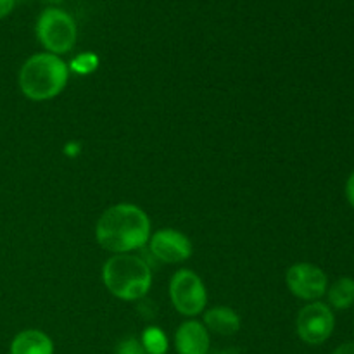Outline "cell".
Returning <instances> with one entry per match:
<instances>
[{
    "label": "cell",
    "mask_w": 354,
    "mask_h": 354,
    "mask_svg": "<svg viewBox=\"0 0 354 354\" xmlns=\"http://www.w3.org/2000/svg\"><path fill=\"white\" fill-rule=\"evenodd\" d=\"M151 235V220L135 204H116L104 211L95 227L97 242L102 249L116 254H127L144 248Z\"/></svg>",
    "instance_id": "6da1fadb"
},
{
    "label": "cell",
    "mask_w": 354,
    "mask_h": 354,
    "mask_svg": "<svg viewBox=\"0 0 354 354\" xmlns=\"http://www.w3.org/2000/svg\"><path fill=\"white\" fill-rule=\"evenodd\" d=\"M68 76V66L59 55L35 54L21 66L19 88L30 100H50L64 90Z\"/></svg>",
    "instance_id": "7a4b0ae2"
},
{
    "label": "cell",
    "mask_w": 354,
    "mask_h": 354,
    "mask_svg": "<svg viewBox=\"0 0 354 354\" xmlns=\"http://www.w3.org/2000/svg\"><path fill=\"white\" fill-rule=\"evenodd\" d=\"M102 280L106 289L123 301L142 299L152 286L149 265L131 254H116L107 259L102 268Z\"/></svg>",
    "instance_id": "3957f363"
},
{
    "label": "cell",
    "mask_w": 354,
    "mask_h": 354,
    "mask_svg": "<svg viewBox=\"0 0 354 354\" xmlns=\"http://www.w3.org/2000/svg\"><path fill=\"white\" fill-rule=\"evenodd\" d=\"M78 28L71 14L62 9H45L37 21V38L48 54H66L76 44Z\"/></svg>",
    "instance_id": "277c9868"
},
{
    "label": "cell",
    "mask_w": 354,
    "mask_h": 354,
    "mask_svg": "<svg viewBox=\"0 0 354 354\" xmlns=\"http://www.w3.org/2000/svg\"><path fill=\"white\" fill-rule=\"evenodd\" d=\"M169 297L178 313L183 317H196L203 313L207 304L204 282L192 270H180L169 282Z\"/></svg>",
    "instance_id": "5b68a950"
},
{
    "label": "cell",
    "mask_w": 354,
    "mask_h": 354,
    "mask_svg": "<svg viewBox=\"0 0 354 354\" xmlns=\"http://www.w3.org/2000/svg\"><path fill=\"white\" fill-rule=\"evenodd\" d=\"M335 318L330 308L324 303H310L299 311L296 320L297 335L310 346H320L332 335Z\"/></svg>",
    "instance_id": "8992f818"
},
{
    "label": "cell",
    "mask_w": 354,
    "mask_h": 354,
    "mask_svg": "<svg viewBox=\"0 0 354 354\" xmlns=\"http://www.w3.org/2000/svg\"><path fill=\"white\" fill-rule=\"evenodd\" d=\"M287 287L296 297L304 301H317L327 292V275L311 263H297L287 270Z\"/></svg>",
    "instance_id": "52a82bcc"
},
{
    "label": "cell",
    "mask_w": 354,
    "mask_h": 354,
    "mask_svg": "<svg viewBox=\"0 0 354 354\" xmlns=\"http://www.w3.org/2000/svg\"><path fill=\"white\" fill-rule=\"evenodd\" d=\"M151 252L162 263L175 265L187 261L192 256V244L182 232L173 228H162L151 237Z\"/></svg>",
    "instance_id": "ba28073f"
},
{
    "label": "cell",
    "mask_w": 354,
    "mask_h": 354,
    "mask_svg": "<svg viewBox=\"0 0 354 354\" xmlns=\"http://www.w3.org/2000/svg\"><path fill=\"white\" fill-rule=\"evenodd\" d=\"M209 344L207 328L199 322H185L180 325L175 334V346L178 354H207Z\"/></svg>",
    "instance_id": "9c48e42d"
},
{
    "label": "cell",
    "mask_w": 354,
    "mask_h": 354,
    "mask_svg": "<svg viewBox=\"0 0 354 354\" xmlns=\"http://www.w3.org/2000/svg\"><path fill=\"white\" fill-rule=\"evenodd\" d=\"M10 354H54V342L41 330H23L10 342Z\"/></svg>",
    "instance_id": "30bf717a"
},
{
    "label": "cell",
    "mask_w": 354,
    "mask_h": 354,
    "mask_svg": "<svg viewBox=\"0 0 354 354\" xmlns=\"http://www.w3.org/2000/svg\"><path fill=\"white\" fill-rule=\"evenodd\" d=\"M204 325H206L207 330L228 337V335H234L239 332L241 317L230 308H213V310L206 311V315H204Z\"/></svg>",
    "instance_id": "8fae6325"
},
{
    "label": "cell",
    "mask_w": 354,
    "mask_h": 354,
    "mask_svg": "<svg viewBox=\"0 0 354 354\" xmlns=\"http://www.w3.org/2000/svg\"><path fill=\"white\" fill-rule=\"evenodd\" d=\"M328 303L334 306L335 310H348L354 304V280L348 279H339L334 282L328 289Z\"/></svg>",
    "instance_id": "7c38bea8"
},
{
    "label": "cell",
    "mask_w": 354,
    "mask_h": 354,
    "mask_svg": "<svg viewBox=\"0 0 354 354\" xmlns=\"http://www.w3.org/2000/svg\"><path fill=\"white\" fill-rule=\"evenodd\" d=\"M140 344L147 354H166L168 351V339L165 332L158 327L145 328Z\"/></svg>",
    "instance_id": "4fadbf2b"
},
{
    "label": "cell",
    "mask_w": 354,
    "mask_h": 354,
    "mask_svg": "<svg viewBox=\"0 0 354 354\" xmlns=\"http://www.w3.org/2000/svg\"><path fill=\"white\" fill-rule=\"evenodd\" d=\"M116 354H147V353H145V349L142 348V344L137 341V339L128 337L118 344Z\"/></svg>",
    "instance_id": "5bb4252c"
},
{
    "label": "cell",
    "mask_w": 354,
    "mask_h": 354,
    "mask_svg": "<svg viewBox=\"0 0 354 354\" xmlns=\"http://www.w3.org/2000/svg\"><path fill=\"white\" fill-rule=\"evenodd\" d=\"M73 66H75L76 71H85V73L92 71V69H95L97 66V59L95 55L86 52V54H82L80 57H76L75 62H73Z\"/></svg>",
    "instance_id": "9a60e30c"
},
{
    "label": "cell",
    "mask_w": 354,
    "mask_h": 354,
    "mask_svg": "<svg viewBox=\"0 0 354 354\" xmlns=\"http://www.w3.org/2000/svg\"><path fill=\"white\" fill-rule=\"evenodd\" d=\"M14 3H16V0H0V19H3V17L12 12Z\"/></svg>",
    "instance_id": "2e32d148"
},
{
    "label": "cell",
    "mask_w": 354,
    "mask_h": 354,
    "mask_svg": "<svg viewBox=\"0 0 354 354\" xmlns=\"http://www.w3.org/2000/svg\"><path fill=\"white\" fill-rule=\"evenodd\" d=\"M346 197H348L349 204L354 209V173L348 178V183H346Z\"/></svg>",
    "instance_id": "e0dca14e"
},
{
    "label": "cell",
    "mask_w": 354,
    "mask_h": 354,
    "mask_svg": "<svg viewBox=\"0 0 354 354\" xmlns=\"http://www.w3.org/2000/svg\"><path fill=\"white\" fill-rule=\"evenodd\" d=\"M334 354H354V342H344L335 349Z\"/></svg>",
    "instance_id": "ac0fdd59"
},
{
    "label": "cell",
    "mask_w": 354,
    "mask_h": 354,
    "mask_svg": "<svg viewBox=\"0 0 354 354\" xmlns=\"http://www.w3.org/2000/svg\"><path fill=\"white\" fill-rule=\"evenodd\" d=\"M216 354H241V353H239V349L230 348V349H223V351H220V353H216Z\"/></svg>",
    "instance_id": "d6986e66"
},
{
    "label": "cell",
    "mask_w": 354,
    "mask_h": 354,
    "mask_svg": "<svg viewBox=\"0 0 354 354\" xmlns=\"http://www.w3.org/2000/svg\"><path fill=\"white\" fill-rule=\"evenodd\" d=\"M48 2H61V0H48Z\"/></svg>",
    "instance_id": "ffe728a7"
}]
</instances>
